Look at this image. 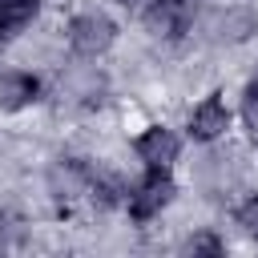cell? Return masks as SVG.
<instances>
[{
	"label": "cell",
	"instance_id": "6da1fadb",
	"mask_svg": "<svg viewBox=\"0 0 258 258\" xmlns=\"http://www.w3.org/2000/svg\"><path fill=\"white\" fill-rule=\"evenodd\" d=\"M169 202H173V177L165 173V165H149V173L137 185H129V194H125V206H129L133 222H149Z\"/></svg>",
	"mask_w": 258,
	"mask_h": 258
},
{
	"label": "cell",
	"instance_id": "5b68a950",
	"mask_svg": "<svg viewBox=\"0 0 258 258\" xmlns=\"http://www.w3.org/2000/svg\"><path fill=\"white\" fill-rule=\"evenodd\" d=\"M133 149H137V157H141L145 165H165V169H169V161L177 157L181 141H177L165 125H149V129L133 141Z\"/></svg>",
	"mask_w": 258,
	"mask_h": 258
},
{
	"label": "cell",
	"instance_id": "ba28073f",
	"mask_svg": "<svg viewBox=\"0 0 258 258\" xmlns=\"http://www.w3.org/2000/svg\"><path fill=\"white\" fill-rule=\"evenodd\" d=\"M40 0H0V44H8L32 16H36Z\"/></svg>",
	"mask_w": 258,
	"mask_h": 258
},
{
	"label": "cell",
	"instance_id": "3957f363",
	"mask_svg": "<svg viewBox=\"0 0 258 258\" xmlns=\"http://www.w3.org/2000/svg\"><path fill=\"white\" fill-rule=\"evenodd\" d=\"M40 101V81L32 73H0V109L4 113H20L28 105Z\"/></svg>",
	"mask_w": 258,
	"mask_h": 258
},
{
	"label": "cell",
	"instance_id": "52a82bcc",
	"mask_svg": "<svg viewBox=\"0 0 258 258\" xmlns=\"http://www.w3.org/2000/svg\"><path fill=\"white\" fill-rule=\"evenodd\" d=\"M89 181H93V169L89 165H81V161H56V169H52V194L60 198V202H73V198H81V194H89Z\"/></svg>",
	"mask_w": 258,
	"mask_h": 258
},
{
	"label": "cell",
	"instance_id": "30bf717a",
	"mask_svg": "<svg viewBox=\"0 0 258 258\" xmlns=\"http://www.w3.org/2000/svg\"><path fill=\"white\" fill-rule=\"evenodd\" d=\"M189 250H194V254H222V242H218V238H210V234H202V238H194V242H189Z\"/></svg>",
	"mask_w": 258,
	"mask_h": 258
},
{
	"label": "cell",
	"instance_id": "9c48e42d",
	"mask_svg": "<svg viewBox=\"0 0 258 258\" xmlns=\"http://www.w3.org/2000/svg\"><path fill=\"white\" fill-rule=\"evenodd\" d=\"M238 226H242L250 238H258V194H254L250 202H242V210H238Z\"/></svg>",
	"mask_w": 258,
	"mask_h": 258
},
{
	"label": "cell",
	"instance_id": "7a4b0ae2",
	"mask_svg": "<svg viewBox=\"0 0 258 258\" xmlns=\"http://www.w3.org/2000/svg\"><path fill=\"white\" fill-rule=\"evenodd\" d=\"M113 36H117L113 20H109V16H97V12H81V16L69 24V44H73V52H81V56H101V52L113 44Z\"/></svg>",
	"mask_w": 258,
	"mask_h": 258
},
{
	"label": "cell",
	"instance_id": "277c9868",
	"mask_svg": "<svg viewBox=\"0 0 258 258\" xmlns=\"http://www.w3.org/2000/svg\"><path fill=\"white\" fill-rule=\"evenodd\" d=\"M189 16H194V0H153L145 20L157 36H181L189 28Z\"/></svg>",
	"mask_w": 258,
	"mask_h": 258
},
{
	"label": "cell",
	"instance_id": "8992f818",
	"mask_svg": "<svg viewBox=\"0 0 258 258\" xmlns=\"http://www.w3.org/2000/svg\"><path fill=\"white\" fill-rule=\"evenodd\" d=\"M226 129H230V109H226L222 97H206V101L194 109V117H189V133H194L198 141H214V137H222Z\"/></svg>",
	"mask_w": 258,
	"mask_h": 258
}]
</instances>
